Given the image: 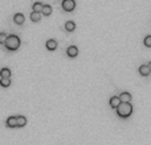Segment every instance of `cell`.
I'll list each match as a JSON object with an SVG mask.
<instances>
[{
    "label": "cell",
    "mask_w": 151,
    "mask_h": 145,
    "mask_svg": "<svg viewBox=\"0 0 151 145\" xmlns=\"http://www.w3.org/2000/svg\"><path fill=\"white\" fill-rule=\"evenodd\" d=\"M131 114H133V106H131L130 103H123V102H122V103L118 106L117 115L119 118L126 119V118H129Z\"/></svg>",
    "instance_id": "6da1fadb"
},
{
    "label": "cell",
    "mask_w": 151,
    "mask_h": 145,
    "mask_svg": "<svg viewBox=\"0 0 151 145\" xmlns=\"http://www.w3.org/2000/svg\"><path fill=\"white\" fill-rule=\"evenodd\" d=\"M20 44H21L20 38L15 35H11V36H8V38H7L5 48H7L8 50H11V52H15V50H17V49L20 48Z\"/></svg>",
    "instance_id": "7a4b0ae2"
},
{
    "label": "cell",
    "mask_w": 151,
    "mask_h": 145,
    "mask_svg": "<svg viewBox=\"0 0 151 145\" xmlns=\"http://www.w3.org/2000/svg\"><path fill=\"white\" fill-rule=\"evenodd\" d=\"M76 8V1L74 0H62V9L65 12H72Z\"/></svg>",
    "instance_id": "3957f363"
},
{
    "label": "cell",
    "mask_w": 151,
    "mask_h": 145,
    "mask_svg": "<svg viewBox=\"0 0 151 145\" xmlns=\"http://www.w3.org/2000/svg\"><path fill=\"white\" fill-rule=\"evenodd\" d=\"M8 128H16L17 127V116H9L5 121Z\"/></svg>",
    "instance_id": "277c9868"
},
{
    "label": "cell",
    "mask_w": 151,
    "mask_h": 145,
    "mask_svg": "<svg viewBox=\"0 0 151 145\" xmlns=\"http://www.w3.org/2000/svg\"><path fill=\"white\" fill-rule=\"evenodd\" d=\"M66 54L70 57V58H74L78 55V48L77 46H69L68 50H66Z\"/></svg>",
    "instance_id": "5b68a950"
},
{
    "label": "cell",
    "mask_w": 151,
    "mask_h": 145,
    "mask_svg": "<svg viewBox=\"0 0 151 145\" xmlns=\"http://www.w3.org/2000/svg\"><path fill=\"white\" fill-rule=\"evenodd\" d=\"M121 103H122V100H121L119 96H113L110 99V107L111 108H115V110H117Z\"/></svg>",
    "instance_id": "8992f818"
},
{
    "label": "cell",
    "mask_w": 151,
    "mask_h": 145,
    "mask_svg": "<svg viewBox=\"0 0 151 145\" xmlns=\"http://www.w3.org/2000/svg\"><path fill=\"white\" fill-rule=\"evenodd\" d=\"M139 74H141V75H143V76L150 75L151 70H150V67H148V65H142L141 67H139Z\"/></svg>",
    "instance_id": "52a82bcc"
},
{
    "label": "cell",
    "mask_w": 151,
    "mask_h": 145,
    "mask_svg": "<svg viewBox=\"0 0 151 145\" xmlns=\"http://www.w3.org/2000/svg\"><path fill=\"white\" fill-rule=\"evenodd\" d=\"M47 49L51 50V52L56 50V49H57V41H56V40H48V41H47Z\"/></svg>",
    "instance_id": "ba28073f"
},
{
    "label": "cell",
    "mask_w": 151,
    "mask_h": 145,
    "mask_svg": "<svg viewBox=\"0 0 151 145\" xmlns=\"http://www.w3.org/2000/svg\"><path fill=\"white\" fill-rule=\"evenodd\" d=\"M24 20H25V17H24V15H23V13H16V15H15L13 21L16 23L17 25L24 24Z\"/></svg>",
    "instance_id": "9c48e42d"
},
{
    "label": "cell",
    "mask_w": 151,
    "mask_h": 145,
    "mask_svg": "<svg viewBox=\"0 0 151 145\" xmlns=\"http://www.w3.org/2000/svg\"><path fill=\"white\" fill-rule=\"evenodd\" d=\"M27 125V118L23 116V115H19L17 116V127L19 128H23Z\"/></svg>",
    "instance_id": "30bf717a"
},
{
    "label": "cell",
    "mask_w": 151,
    "mask_h": 145,
    "mask_svg": "<svg viewBox=\"0 0 151 145\" xmlns=\"http://www.w3.org/2000/svg\"><path fill=\"white\" fill-rule=\"evenodd\" d=\"M119 98L123 103H130L131 102V94H129V92H122L119 95Z\"/></svg>",
    "instance_id": "8fae6325"
},
{
    "label": "cell",
    "mask_w": 151,
    "mask_h": 145,
    "mask_svg": "<svg viewBox=\"0 0 151 145\" xmlns=\"http://www.w3.org/2000/svg\"><path fill=\"white\" fill-rule=\"evenodd\" d=\"M41 12H32L31 13V20L33 21V23H38V21L41 20Z\"/></svg>",
    "instance_id": "7c38bea8"
},
{
    "label": "cell",
    "mask_w": 151,
    "mask_h": 145,
    "mask_svg": "<svg viewBox=\"0 0 151 145\" xmlns=\"http://www.w3.org/2000/svg\"><path fill=\"white\" fill-rule=\"evenodd\" d=\"M0 78H11V70L4 67L0 70Z\"/></svg>",
    "instance_id": "4fadbf2b"
},
{
    "label": "cell",
    "mask_w": 151,
    "mask_h": 145,
    "mask_svg": "<svg viewBox=\"0 0 151 145\" xmlns=\"http://www.w3.org/2000/svg\"><path fill=\"white\" fill-rule=\"evenodd\" d=\"M41 13L44 15V16H51V13H52V7H51V5H48V4H44V8H42Z\"/></svg>",
    "instance_id": "5bb4252c"
},
{
    "label": "cell",
    "mask_w": 151,
    "mask_h": 145,
    "mask_svg": "<svg viewBox=\"0 0 151 145\" xmlns=\"http://www.w3.org/2000/svg\"><path fill=\"white\" fill-rule=\"evenodd\" d=\"M42 8H44V4L42 3H34L32 9H33V12H41Z\"/></svg>",
    "instance_id": "9a60e30c"
},
{
    "label": "cell",
    "mask_w": 151,
    "mask_h": 145,
    "mask_svg": "<svg viewBox=\"0 0 151 145\" xmlns=\"http://www.w3.org/2000/svg\"><path fill=\"white\" fill-rule=\"evenodd\" d=\"M0 84H1V87H9L11 79L9 78H0Z\"/></svg>",
    "instance_id": "2e32d148"
},
{
    "label": "cell",
    "mask_w": 151,
    "mask_h": 145,
    "mask_svg": "<svg viewBox=\"0 0 151 145\" xmlns=\"http://www.w3.org/2000/svg\"><path fill=\"white\" fill-rule=\"evenodd\" d=\"M65 29L68 32H73L76 29V24L73 23V21H68V23L65 24Z\"/></svg>",
    "instance_id": "e0dca14e"
},
{
    "label": "cell",
    "mask_w": 151,
    "mask_h": 145,
    "mask_svg": "<svg viewBox=\"0 0 151 145\" xmlns=\"http://www.w3.org/2000/svg\"><path fill=\"white\" fill-rule=\"evenodd\" d=\"M7 38H8V36L5 35V33H0V44H1V45H5Z\"/></svg>",
    "instance_id": "ac0fdd59"
},
{
    "label": "cell",
    "mask_w": 151,
    "mask_h": 145,
    "mask_svg": "<svg viewBox=\"0 0 151 145\" xmlns=\"http://www.w3.org/2000/svg\"><path fill=\"white\" fill-rule=\"evenodd\" d=\"M144 46L151 48V36H147V37L144 38Z\"/></svg>",
    "instance_id": "d6986e66"
},
{
    "label": "cell",
    "mask_w": 151,
    "mask_h": 145,
    "mask_svg": "<svg viewBox=\"0 0 151 145\" xmlns=\"http://www.w3.org/2000/svg\"><path fill=\"white\" fill-rule=\"evenodd\" d=\"M148 67H150V70H151V62H150V63H148Z\"/></svg>",
    "instance_id": "ffe728a7"
}]
</instances>
